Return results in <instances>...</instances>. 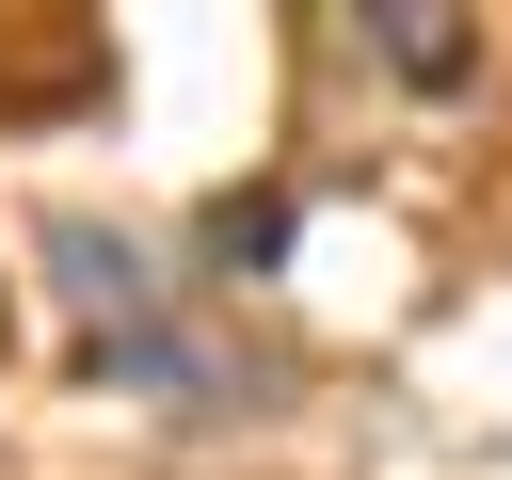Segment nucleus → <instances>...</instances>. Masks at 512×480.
I'll return each instance as SVG.
<instances>
[{"instance_id":"f257e3e1","label":"nucleus","mask_w":512,"mask_h":480,"mask_svg":"<svg viewBox=\"0 0 512 480\" xmlns=\"http://www.w3.org/2000/svg\"><path fill=\"white\" fill-rule=\"evenodd\" d=\"M48 256H64V288H80V336L176 384V336H160V288H144V256H128V240H96V224H48Z\"/></svg>"},{"instance_id":"7ed1b4c3","label":"nucleus","mask_w":512,"mask_h":480,"mask_svg":"<svg viewBox=\"0 0 512 480\" xmlns=\"http://www.w3.org/2000/svg\"><path fill=\"white\" fill-rule=\"evenodd\" d=\"M0 336H16V304H0Z\"/></svg>"},{"instance_id":"f03ea898","label":"nucleus","mask_w":512,"mask_h":480,"mask_svg":"<svg viewBox=\"0 0 512 480\" xmlns=\"http://www.w3.org/2000/svg\"><path fill=\"white\" fill-rule=\"evenodd\" d=\"M352 16H368V48H384L416 96H464V80H480V32H464V0H352Z\"/></svg>"}]
</instances>
